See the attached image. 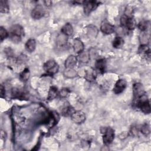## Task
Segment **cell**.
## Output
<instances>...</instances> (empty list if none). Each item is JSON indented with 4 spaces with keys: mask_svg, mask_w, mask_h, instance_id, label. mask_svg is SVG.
Masks as SVG:
<instances>
[{
    "mask_svg": "<svg viewBox=\"0 0 151 151\" xmlns=\"http://www.w3.org/2000/svg\"><path fill=\"white\" fill-rule=\"evenodd\" d=\"M90 59V54L87 51H83L80 54H78L77 60H78L81 63H87L89 61Z\"/></svg>",
    "mask_w": 151,
    "mask_h": 151,
    "instance_id": "obj_20",
    "label": "cell"
},
{
    "mask_svg": "<svg viewBox=\"0 0 151 151\" xmlns=\"http://www.w3.org/2000/svg\"><path fill=\"white\" fill-rule=\"evenodd\" d=\"M149 37L147 35L146 31H143L141 32V34H140L139 40L140 42L142 43V45H145V44L147 45V43L149 41Z\"/></svg>",
    "mask_w": 151,
    "mask_h": 151,
    "instance_id": "obj_27",
    "label": "cell"
},
{
    "mask_svg": "<svg viewBox=\"0 0 151 151\" xmlns=\"http://www.w3.org/2000/svg\"><path fill=\"white\" fill-rule=\"evenodd\" d=\"M84 44L80 39L76 38L74 40L73 49L76 53L80 54V52L84 51Z\"/></svg>",
    "mask_w": 151,
    "mask_h": 151,
    "instance_id": "obj_12",
    "label": "cell"
},
{
    "mask_svg": "<svg viewBox=\"0 0 151 151\" xmlns=\"http://www.w3.org/2000/svg\"><path fill=\"white\" fill-rule=\"evenodd\" d=\"M134 100L135 101L134 104L136 106L140 109L142 112L146 114H149L150 113V103L146 93L140 97L134 99Z\"/></svg>",
    "mask_w": 151,
    "mask_h": 151,
    "instance_id": "obj_2",
    "label": "cell"
},
{
    "mask_svg": "<svg viewBox=\"0 0 151 151\" xmlns=\"http://www.w3.org/2000/svg\"><path fill=\"white\" fill-rule=\"evenodd\" d=\"M127 87V82L124 79L120 78L117 81L113 88V91L115 94H119L122 93Z\"/></svg>",
    "mask_w": 151,
    "mask_h": 151,
    "instance_id": "obj_9",
    "label": "cell"
},
{
    "mask_svg": "<svg viewBox=\"0 0 151 151\" xmlns=\"http://www.w3.org/2000/svg\"><path fill=\"white\" fill-rule=\"evenodd\" d=\"M71 120L77 124L83 123L86 120V115L82 111H74L70 116Z\"/></svg>",
    "mask_w": 151,
    "mask_h": 151,
    "instance_id": "obj_7",
    "label": "cell"
},
{
    "mask_svg": "<svg viewBox=\"0 0 151 151\" xmlns=\"http://www.w3.org/2000/svg\"><path fill=\"white\" fill-rule=\"evenodd\" d=\"M25 47L28 52H33L36 48V41L33 38L29 39L25 43Z\"/></svg>",
    "mask_w": 151,
    "mask_h": 151,
    "instance_id": "obj_17",
    "label": "cell"
},
{
    "mask_svg": "<svg viewBox=\"0 0 151 151\" xmlns=\"http://www.w3.org/2000/svg\"><path fill=\"white\" fill-rule=\"evenodd\" d=\"M70 93V90L67 88H62L60 91L59 92L60 97L61 98H65L67 97Z\"/></svg>",
    "mask_w": 151,
    "mask_h": 151,
    "instance_id": "obj_31",
    "label": "cell"
},
{
    "mask_svg": "<svg viewBox=\"0 0 151 151\" xmlns=\"http://www.w3.org/2000/svg\"><path fill=\"white\" fill-rule=\"evenodd\" d=\"M73 27L70 23H67L63 25L61 29V32L66 36H71L73 34Z\"/></svg>",
    "mask_w": 151,
    "mask_h": 151,
    "instance_id": "obj_16",
    "label": "cell"
},
{
    "mask_svg": "<svg viewBox=\"0 0 151 151\" xmlns=\"http://www.w3.org/2000/svg\"><path fill=\"white\" fill-rule=\"evenodd\" d=\"M9 5L8 2L4 0L0 1V12L1 13H8L9 12Z\"/></svg>",
    "mask_w": 151,
    "mask_h": 151,
    "instance_id": "obj_24",
    "label": "cell"
},
{
    "mask_svg": "<svg viewBox=\"0 0 151 151\" xmlns=\"http://www.w3.org/2000/svg\"><path fill=\"white\" fill-rule=\"evenodd\" d=\"M0 35H1V41H2L4 39H5L9 35V34L7 32V31L2 27H0Z\"/></svg>",
    "mask_w": 151,
    "mask_h": 151,
    "instance_id": "obj_30",
    "label": "cell"
},
{
    "mask_svg": "<svg viewBox=\"0 0 151 151\" xmlns=\"http://www.w3.org/2000/svg\"><path fill=\"white\" fill-rule=\"evenodd\" d=\"M64 77L68 78H73L77 75V71L73 68H65L63 71Z\"/></svg>",
    "mask_w": 151,
    "mask_h": 151,
    "instance_id": "obj_18",
    "label": "cell"
},
{
    "mask_svg": "<svg viewBox=\"0 0 151 151\" xmlns=\"http://www.w3.org/2000/svg\"><path fill=\"white\" fill-rule=\"evenodd\" d=\"M57 95H58L57 88L54 86H52L50 87V88L49 90L47 99L48 100H52L54 99L57 96Z\"/></svg>",
    "mask_w": 151,
    "mask_h": 151,
    "instance_id": "obj_21",
    "label": "cell"
},
{
    "mask_svg": "<svg viewBox=\"0 0 151 151\" xmlns=\"http://www.w3.org/2000/svg\"><path fill=\"white\" fill-rule=\"evenodd\" d=\"M12 95L14 98L17 99H24L25 98V93L21 91L20 89L14 88L12 90Z\"/></svg>",
    "mask_w": 151,
    "mask_h": 151,
    "instance_id": "obj_23",
    "label": "cell"
},
{
    "mask_svg": "<svg viewBox=\"0 0 151 151\" xmlns=\"http://www.w3.org/2000/svg\"><path fill=\"white\" fill-rule=\"evenodd\" d=\"M149 27V21H148L143 20L140 21L138 24V28L142 32L146 31V30Z\"/></svg>",
    "mask_w": 151,
    "mask_h": 151,
    "instance_id": "obj_26",
    "label": "cell"
},
{
    "mask_svg": "<svg viewBox=\"0 0 151 151\" xmlns=\"http://www.w3.org/2000/svg\"><path fill=\"white\" fill-rule=\"evenodd\" d=\"M44 70L50 75L56 74L59 70V65L54 60H50L44 63L43 65Z\"/></svg>",
    "mask_w": 151,
    "mask_h": 151,
    "instance_id": "obj_4",
    "label": "cell"
},
{
    "mask_svg": "<svg viewBox=\"0 0 151 151\" xmlns=\"http://www.w3.org/2000/svg\"><path fill=\"white\" fill-rule=\"evenodd\" d=\"M124 44L123 39L120 37H116L112 42V45L115 48H119Z\"/></svg>",
    "mask_w": 151,
    "mask_h": 151,
    "instance_id": "obj_22",
    "label": "cell"
},
{
    "mask_svg": "<svg viewBox=\"0 0 151 151\" xmlns=\"http://www.w3.org/2000/svg\"><path fill=\"white\" fill-rule=\"evenodd\" d=\"M99 32L97 28L93 25L88 26L87 29V35L89 38H95Z\"/></svg>",
    "mask_w": 151,
    "mask_h": 151,
    "instance_id": "obj_14",
    "label": "cell"
},
{
    "mask_svg": "<svg viewBox=\"0 0 151 151\" xmlns=\"http://www.w3.org/2000/svg\"><path fill=\"white\" fill-rule=\"evenodd\" d=\"M95 66L96 69L100 71V73H104L106 67V61L104 58H100L96 62Z\"/></svg>",
    "mask_w": 151,
    "mask_h": 151,
    "instance_id": "obj_15",
    "label": "cell"
},
{
    "mask_svg": "<svg viewBox=\"0 0 151 151\" xmlns=\"http://www.w3.org/2000/svg\"><path fill=\"white\" fill-rule=\"evenodd\" d=\"M44 2L45 5L47 6L51 5V4H52V2L51 1H44Z\"/></svg>",
    "mask_w": 151,
    "mask_h": 151,
    "instance_id": "obj_34",
    "label": "cell"
},
{
    "mask_svg": "<svg viewBox=\"0 0 151 151\" xmlns=\"http://www.w3.org/2000/svg\"><path fill=\"white\" fill-rule=\"evenodd\" d=\"M99 2L96 1H84L83 5L84 8V12L86 15L90 14L93 11L95 10L99 5Z\"/></svg>",
    "mask_w": 151,
    "mask_h": 151,
    "instance_id": "obj_6",
    "label": "cell"
},
{
    "mask_svg": "<svg viewBox=\"0 0 151 151\" xmlns=\"http://www.w3.org/2000/svg\"><path fill=\"white\" fill-rule=\"evenodd\" d=\"M24 35V31L23 28L18 24L12 26L9 31V38L14 43L19 42L21 37Z\"/></svg>",
    "mask_w": 151,
    "mask_h": 151,
    "instance_id": "obj_1",
    "label": "cell"
},
{
    "mask_svg": "<svg viewBox=\"0 0 151 151\" xmlns=\"http://www.w3.org/2000/svg\"><path fill=\"white\" fill-rule=\"evenodd\" d=\"M120 24L122 27H126L129 30H132L136 27V22L134 19L132 17H130L126 14H124L121 17Z\"/></svg>",
    "mask_w": 151,
    "mask_h": 151,
    "instance_id": "obj_5",
    "label": "cell"
},
{
    "mask_svg": "<svg viewBox=\"0 0 151 151\" xmlns=\"http://www.w3.org/2000/svg\"><path fill=\"white\" fill-rule=\"evenodd\" d=\"M140 131H141V132H142L144 135H145V136L149 134V133H150V127H149V126L147 125V124H144L143 126H142Z\"/></svg>",
    "mask_w": 151,
    "mask_h": 151,
    "instance_id": "obj_32",
    "label": "cell"
},
{
    "mask_svg": "<svg viewBox=\"0 0 151 151\" xmlns=\"http://www.w3.org/2000/svg\"><path fill=\"white\" fill-rule=\"evenodd\" d=\"M100 30L103 33L109 35L114 32V27L108 22L103 21L100 25Z\"/></svg>",
    "mask_w": 151,
    "mask_h": 151,
    "instance_id": "obj_11",
    "label": "cell"
},
{
    "mask_svg": "<svg viewBox=\"0 0 151 151\" xmlns=\"http://www.w3.org/2000/svg\"><path fill=\"white\" fill-rule=\"evenodd\" d=\"M133 92L134 95V100L140 97L146 93L142 84L139 83H137L133 84Z\"/></svg>",
    "mask_w": 151,
    "mask_h": 151,
    "instance_id": "obj_10",
    "label": "cell"
},
{
    "mask_svg": "<svg viewBox=\"0 0 151 151\" xmlns=\"http://www.w3.org/2000/svg\"><path fill=\"white\" fill-rule=\"evenodd\" d=\"M29 75H30V73L29 71L28 68H25L22 73L20 74V78L24 81H27L29 78Z\"/></svg>",
    "mask_w": 151,
    "mask_h": 151,
    "instance_id": "obj_28",
    "label": "cell"
},
{
    "mask_svg": "<svg viewBox=\"0 0 151 151\" xmlns=\"http://www.w3.org/2000/svg\"><path fill=\"white\" fill-rule=\"evenodd\" d=\"M101 132L103 134V141L106 145H109L114 140V131L109 127H104L101 129Z\"/></svg>",
    "mask_w": 151,
    "mask_h": 151,
    "instance_id": "obj_3",
    "label": "cell"
},
{
    "mask_svg": "<svg viewBox=\"0 0 151 151\" xmlns=\"http://www.w3.org/2000/svg\"><path fill=\"white\" fill-rule=\"evenodd\" d=\"M84 78L88 81H93L95 80V75L93 70H87L86 72Z\"/></svg>",
    "mask_w": 151,
    "mask_h": 151,
    "instance_id": "obj_29",
    "label": "cell"
},
{
    "mask_svg": "<svg viewBox=\"0 0 151 151\" xmlns=\"http://www.w3.org/2000/svg\"><path fill=\"white\" fill-rule=\"evenodd\" d=\"M0 93H1V97H3L4 96H5V87L3 86V85H1L0 87Z\"/></svg>",
    "mask_w": 151,
    "mask_h": 151,
    "instance_id": "obj_33",
    "label": "cell"
},
{
    "mask_svg": "<svg viewBox=\"0 0 151 151\" xmlns=\"http://www.w3.org/2000/svg\"><path fill=\"white\" fill-rule=\"evenodd\" d=\"M74 111V110H73V108H72V107L70 105L64 106V107L62 109V114L65 116H71Z\"/></svg>",
    "mask_w": 151,
    "mask_h": 151,
    "instance_id": "obj_25",
    "label": "cell"
},
{
    "mask_svg": "<svg viewBox=\"0 0 151 151\" xmlns=\"http://www.w3.org/2000/svg\"><path fill=\"white\" fill-rule=\"evenodd\" d=\"M67 36L61 33L58 35L56 39V44L59 47H63L67 44Z\"/></svg>",
    "mask_w": 151,
    "mask_h": 151,
    "instance_id": "obj_19",
    "label": "cell"
},
{
    "mask_svg": "<svg viewBox=\"0 0 151 151\" xmlns=\"http://www.w3.org/2000/svg\"><path fill=\"white\" fill-rule=\"evenodd\" d=\"M45 14V10L43 6L39 4L37 5L31 11V17L35 19H39L44 17Z\"/></svg>",
    "mask_w": 151,
    "mask_h": 151,
    "instance_id": "obj_8",
    "label": "cell"
},
{
    "mask_svg": "<svg viewBox=\"0 0 151 151\" xmlns=\"http://www.w3.org/2000/svg\"><path fill=\"white\" fill-rule=\"evenodd\" d=\"M77 60V58L76 56L73 55H69L65 61L64 65L65 68H73L76 65Z\"/></svg>",
    "mask_w": 151,
    "mask_h": 151,
    "instance_id": "obj_13",
    "label": "cell"
}]
</instances>
